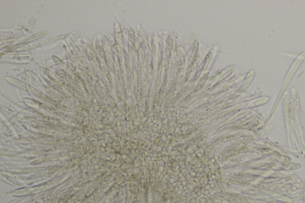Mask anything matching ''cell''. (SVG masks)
Instances as JSON below:
<instances>
[{
  "instance_id": "cell-1",
  "label": "cell",
  "mask_w": 305,
  "mask_h": 203,
  "mask_svg": "<svg viewBox=\"0 0 305 203\" xmlns=\"http://www.w3.org/2000/svg\"><path fill=\"white\" fill-rule=\"evenodd\" d=\"M47 33H44V32H40L39 33H35L32 36L29 37V38H26L25 40L22 41V42L20 43V44H26V43H28V42H30L31 41H33L34 40H36L37 39L40 38H41L42 37V36H44L45 35H47Z\"/></svg>"
}]
</instances>
